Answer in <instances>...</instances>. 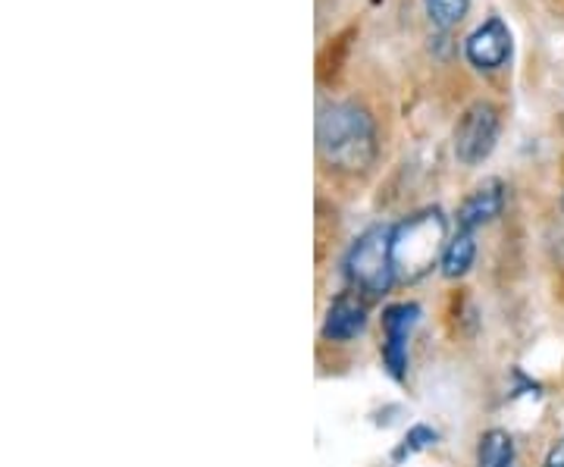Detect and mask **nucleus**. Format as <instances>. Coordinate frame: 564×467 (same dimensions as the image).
Wrapping results in <instances>:
<instances>
[{"instance_id":"1","label":"nucleus","mask_w":564,"mask_h":467,"mask_svg":"<svg viewBox=\"0 0 564 467\" xmlns=\"http://www.w3.org/2000/svg\"><path fill=\"white\" fill-rule=\"evenodd\" d=\"M317 151L323 161L343 173H367L380 154L370 110L355 101L323 107L317 117Z\"/></svg>"},{"instance_id":"2","label":"nucleus","mask_w":564,"mask_h":467,"mask_svg":"<svg viewBox=\"0 0 564 467\" xmlns=\"http://www.w3.org/2000/svg\"><path fill=\"white\" fill-rule=\"evenodd\" d=\"M445 236H448V224L440 207L421 210L404 224L392 226V261L399 280H421L423 273L436 267V261H443L448 245Z\"/></svg>"},{"instance_id":"3","label":"nucleus","mask_w":564,"mask_h":467,"mask_svg":"<svg viewBox=\"0 0 564 467\" xmlns=\"http://www.w3.org/2000/svg\"><path fill=\"white\" fill-rule=\"evenodd\" d=\"M343 273L348 289L361 295L364 302L386 295L399 280L395 261H392V226L367 229L361 239L348 248Z\"/></svg>"},{"instance_id":"4","label":"nucleus","mask_w":564,"mask_h":467,"mask_svg":"<svg viewBox=\"0 0 564 467\" xmlns=\"http://www.w3.org/2000/svg\"><path fill=\"white\" fill-rule=\"evenodd\" d=\"M502 132V113L489 101H474L455 126V158L464 166H480L496 151Z\"/></svg>"},{"instance_id":"5","label":"nucleus","mask_w":564,"mask_h":467,"mask_svg":"<svg viewBox=\"0 0 564 467\" xmlns=\"http://www.w3.org/2000/svg\"><path fill=\"white\" fill-rule=\"evenodd\" d=\"M421 321V305L417 302H395L383 307V367L386 373L404 383L408 377V339L414 333V326Z\"/></svg>"},{"instance_id":"6","label":"nucleus","mask_w":564,"mask_h":467,"mask_svg":"<svg viewBox=\"0 0 564 467\" xmlns=\"http://www.w3.org/2000/svg\"><path fill=\"white\" fill-rule=\"evenodd\" d=\"M511 51H514L511 29L499 17H489L484 25H477L467 35V41H464V57H467V63L477 66V69H484V73H496V69L508 66Z\"/></svg>"},{"instance_id":"7","label":"nucleus","mask_w":564,"mask_h":467,"mask_svg":"<svg viewBox=\"0 0 564 467\" xmlns=\"http://www.w3.org/2000/svg\"><path fill=\"white\" fill-rule=\"evenodd\" d=\"M505 183L502 180H486L484 185H477L458 207L455 220L462 232H477L480 226L492 224L496 217H502L505 210Z\"/></svg>"},{"instance_id":"8","label":"nucleus","mask_w":564,"mask_h":467,"mask_svg":"<svg viewBox=\"0 0 564 467\" xmlns=\"http://www.w3.org/2000/svg\"><path fill=\"white\" fill-rule=\"evenodd\" d=\"M364 329H367V305H364L361 295H351V292H343L329 305L321 326L326 343H351L361 336Z\"/></svg>"},{"instance_id":"9","label":"nucleus","mask_w":564,"mask_h":467,"mask_svg":"<svg viewBox=\"0 0 564 467\" xmlns=\"http://www.w3.org/2000/svg\"><path fill=\"white\" fill-rule=\"evenodd\" d=\"M474 258H477V242H474V232H455L448 245H445V254L440 267H443L445 280H462L470 273L474 267Z\"/></svg>"},{"instance_id":"10","label":"nucleus","mask_w":564,"mask_h":467,"mask_svg":"<svg viewBox=\"0 0 564 467\" xmlns=\"http://www.w3.org/2000/svg\"><path fill=\"white\" fill-rule=\"evenodd\" d=\"M355 39H358V25H348L339 35H333V39L326 41V47H323L321 57H317V79H321L323 85H329V82L343 73L345 57H348L351 41Z\"/></svg>"},{"instance_id":"11","label":"nucleus","mask_w":564,"mask_h":467,"mask_svg":"<svg viewBox=\"0 0 564 467\" xmlns=\"http://www.w3.org/2000/svg\"><path fill=\"white\" fill-rule=\"evenodd\" d=\"M477 467H514V439L508 430L492 427L480 436Z\"/></svg>"},{"instance_id":"12","label":"nucleus","mask_w":564,"mask_h":467,"mask_svg":"<svg viewBox=\"0 0 564 467\" xmlns=\"http://www.w3.org/2000/svg\"><path fill=\"white\" fill-rule=\"evenodd\" d=\"M436 443H440V430H433L430 424H414V427L404 433V439L399 443V448L392 452V461H395V465H404V461H411L414 455L433 448Z\"/></svg>"},{"instance_id":"13","label":"nucleus","mask_w":564,"mask_h":467,"mask_svg":"<svg viewBox=\"0 0 564 467\" xmlns=\"http://www.w3.org/2000/svg\"><path fill=\"white\" fill-rule=\"evenodd\" d=\"M423 7H426V17L436 29H452L467 17L470 0H423Z\"/></svg>"},{"instance_id":"14","label":"nucleus","mask_w":564,"mask_h":467,"mask_svg":"<svg viewBox=\"0 0 564 467\" xmlns=\"http://www.w3.org/2000/svg\"><path fill=\"white\" fill-rule=\"evenodd\" d=\"M543 467H564V433L549 446L543 458Z\"/></svg>"},{"instance_id":"15","label":"nucleus","mask_w":564,"mask_h":467,"mask_svg":"<svg viewBox=\"0 0 564 467\" xmlns=\"http://www.w3.org/2000/svg\"><path fill=\"white\" fill-rule=\"evenodd\" d=\"M545 13H552L555 20H564V0H540Z\"/></svg>"},{"instance_id":"16","label":"nucleus","mask_w":564,"mask_h":467,"mask_svg":"<svg viewBox=\"0 0 564 467\" xmlns=\"http://www.w3.org/2000/svg\"><path fill=\"white\" fill-rule=\"evenodd\" d=\"M562 210H564V195H562Z\"/></svg>"}]
</instances>
